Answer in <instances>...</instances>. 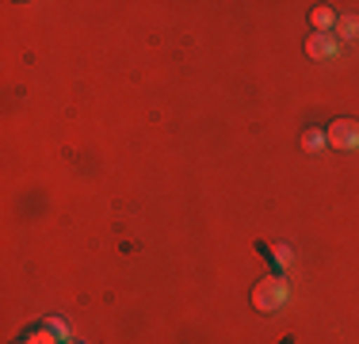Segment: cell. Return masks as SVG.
<instances>
[{"label":"cell","mask_w":359,"mask_h":344,"mask_svg":"<svg viewBox=\"0 0 359 344\" xmlns=\"http://www.w3.org/2000/svg\"><path fill=\"white\" fill-rule=\"evenodd\" d=\"M310 23H313V34H329L332 27H337V12H332L329 4H318L310 12Z\"/></svg>","instance_id":"obj_4"},{"label":"cell","mask_w":359,"mask_h":344,"mask_svg":"<svg viewBox=\"0 0 359 344\" xmlns=\"http://www.w3.org/2000/svg\"><path fill=\"white\" fill-rule=\"evenodd\" d=\"M306 54H310L313 62H325V58L337 54V39H329V34H313V39H306Z\"/></svg>","instance_id":"obj_3"},{"label":"cell","mask_w":359,"mask_h":344,"mask_svg":"<svg viewBox=\"0 0 359 344\" xmlns=\"http://www.w3.org/2000/svg\"><path fill=\"white\" fill-rule=\"evenodd\" d=\"M276 260H279V264H287V260H290V253H287V245H276Z\"/></svg>","instance_id":"obj_9"},{"label":"cell","mask_w":359,"mask_h":344,"mask_svg":"<svg viewBox=\"0 0 359 344\" xmlns=\"http://www.w3.org/2000/svg\"><path fill=\"white\" fill-rule=\"evenodd\" d=\"M337 27H340L344 39H352V34H359V20H355V15H348V20H337Z\"/></svg>","instance_id":"obj_8"},{"label":"cell","mask_w":359,"mask_h":344,"mask_svg":"<svg viewBox=\"0 0 359 344\" xmlns=\"http://www.w3.org/2000/svg\"><path fill=\"white\" fill-rule=\"evenodd\" d=\"M46 329H50V333H54V337H57V340H62V344H65V340H69V329H65V322H62V317H50V322H46Z\"/></svg>","instance_id":"obj_7"},{"label":"cell","mask_w":359,"mask_h":344,"mask_svg":"<svg viewBox=\"0 0 359 344\" xmlns=\"http://www.w3.org/2000/svg\"><path fill=\"white\" fill-rule=\"evenodd\" d=\"M302 145H306V150H321V145H329V142H325V131H321V126H310V131H306V138H302Z\"/></svg>","instance_id":"obj_5"},{"label":"cell","mask_w":359,"mask_h":344,"mask_svg":"<svg viewBox=\"0 0 359 344\" xmlns=\"http://www.w3.org/2000/svg\"><path fill=\"white\" fill-rule=\"evenodd\" d=\"M283 303H287V283L279 279V275H264L252 287V306L260 310V314H271V310H279Z\"/></svg>","instance_id":"obj_1"},{"label":"cell","mask_w":359,"mask_h":344,"mask_svg":"<svg viewBox=\"0 0 359 344\" xmlns=\"http://www.w3.org/2000/svg\"><path fill=\"white\" fill-rule=\"evenodd\" d=\"M20 344H57V337H54V333L46 329V325H42V329H35V333H27V337H23Z\"/></svg>","instance_id":"obj_6"},{"label":"cell","mask_w":359,"mask_h":344,"mask_svg":"<svg viewBox=\"0 0 359 344\" xmlns=\"http://www.w3.org/2000/svg\"><path fill=\"white\" fill-rule=\"evenodd\" d=\"M65 344H73V340H65Z\"/></svg>","instance_id":"obj_10"},{"label":"cell","mask_w":359,"mask_h":344,"mask_svg":"<svg viewBox=\"0 0 359 344\" xmlns=\"http://www.w3.org/2000/svg\"><path fill=\"white\" fill-rule=\"evenodd\" d=\"M325 142L332 150H355L359 145V123L355 119H337V123L325 126Z\"/></svg>","instance_id":"obj_2"}]
</instances>
